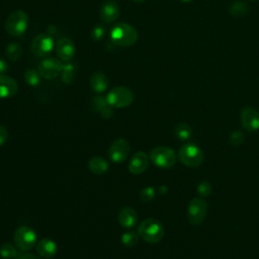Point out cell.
<instances>
[{
	"mask_svg": "<svg viewBox=\"0 0 259 259\" xmlns=\"http://www.w3.org/2000/svg\"><path fill=\"white\" fill-rule=\"evenodd\" d=\"M110 40L118 47L127 48L135 45L139 38L137 29L128 23L119 22L110 30Z\"/></svg>",
	"mask_w": 259,
	"mask_h": 259,
	"instance_id": "1",
	"label": "cell"
},
{
	"mask_svg": "<svg viewBox=\"0 0 259 259\" xmlns=\"http://www.w3.org/2000/svg\"><path fill=\"white\" fill-rule=\"evenodd\" d=\"M137 232L140 238L151 244L160 242L164 237V228L156 219L144 220L138 226Z\"/></svg>",
	"mask_w": 259,
	"mask_h": 259,
	"instance_id": "2",
	"label": "cell"
},
{
	"mask_svg": "<svg viewBox=\"0 0 259 259\" xmlns=\"http://www.w3.org/2000/svg\"><path fill=\"white\" fill-rule=\"evenodd\" d=\"M4 26L9 35L20 36L27 29L28 16L23 10H15L8 15Z\"/></svg>",
	"mask_w": 259,
	"mask_h": 259,
	"instance_id": "3",
	"label": "cell"
},
{
	"mask_svg": "<svg viewBox=\"0 0 259 259\" xmlns=\"http://www.w3.org/2000/svg\"><path fill=\"white\" fill-rule=\"evenodd\" d=\"M13 240L15 246L24 252L32 250L37 244V235L33 229L27 226H21L17 228L13 234Z\"/></svg>",
	"mask_w": 259,
	"mask_h": 259,
	"instance_id": "4",
	"label": "cell"
},
{
	"mask_svg": "<svg viewBox=\"0 0 259 259\" xmlns=\"http://www.w3.org/2000/svg\"><path fill=\"white\" fill-rule=\"evenodd\" d=\"M149 158L155 166L163 169L171 168L172 166H174L177 159L174 150L165 146H160L152 149Z\"/></svg>",
	"mask_w": 259,
	"mask_h": 259,
	"instance_id": "5",
	"label": "cell"
},
{
	"mask_svg": "<svg viewBox=\"0 0 259 259\" xmlns=\"http://www.w3.org/2000/svg\"><path fill=\"white\" fill-rule=\"evenodd\" d=\"M108 104L113 108H124L134 101L133 91L124 86L113 87L106 95Z\"/></svg>",
	"mask_w": 259,
	"mask_h": 259,
	"instance_id": "6",
	"label": "cell"
},
{
	"mask_svg": "<svg viewBox=\"0 0 259 259\" xmlns=\"http://www.w3.org/2000/svg\"><path fill=\"white\" fill-rule=\"evenodd\" d=\"M179 160L188 167H198L203 161L201 149L192 143H186L178 151Z\"/></svg>",
	"mask_w": 259,
	"mask_h": 259,
	"instance_id": "7",
	"label": "cell"
},
{
	"mask_svg": "<svg viewBox=\"0 0 259 259\" xmlns=\"http://www.w3.org/2000/svg\"><path fill=\"white\" fill-rule=\"evenodd\" d=\"M63 70V64L60 59L57 58H46L37 66V71L40 77L52 80L61 75Z\"/></svg>",
	"mask_w": 259,
	"mask_h": 259,
	"instance_id": "8",
	"label": "cell"
},
{
	"mask_svg": "<svg viewBox=\"0 0 259 259\" xmlns=\"http://www.w3.org/2000/svg\"><path fill=\"white\" fill-rule=\"evenodd\" d=\"M54 48V40L52 35L49 33H39L31 41L30 49L31 52L36 57H47L51 54Z\"/></svg>",
	"mask_w": 259,
	"mask_h": 259,
	"instance_id": "9",
	"label": "cell"
},
{
	"mask_svg": "<svg viewBox=\"0 0 259 259\" xmlns=\"http://www.w3.org/2000/svg\"><path fill=\"white\" fill-rule=\"evenodd\" d=\"M207 211V204L202 198H193L187 207V218L192 225H200Z\"/></svg>",
	"mask_w": 259,
	"mask_h": 259,
	"instance_id": "10",
	"label": "cell"
},
{
	"mask_svg": "<svg viewBox=\"0 0 259 259\" xmlns=\"http://www.w3.org/2000/svg\"><path fill=\"white\" fill-rule=\"evenodd\" d=\"M130 144L125 139L119 138L114 140L108 149V156L114 163H121L125 161L130 154Z\"/></svg>",
	"mask_w": 259,
	"mask_h": 259,
	"instance_id": "11",
	"label": "cell"
},
{
	"mask_svg": "<svg viewBox=\"0 0 259 259\" xmlns=\"http://www.w3.org/2000/svg\"><path fill=\"white\" fill-rule=\"evenodd\" d=\"M242 126L247 132H255L259 130V111L253 107H245L240 114Z\"/></svg>",
	"mask_w": 259,
	"mask_h": 259,
	"instance_id": "12",
	"label": "cell"
},
{
	"mask_svg": "<svg viewBox=\"0 0 259 259\" xmlns=\"http://www.w3.org/2000/svg\"><path fill=\"white\" fill-rule=\"evenodd\" d=\"M56 52H57V56L61 61L69 62L75 57L76 46L71 38L67 36H63L57 41Z\"/></svg>",
	"mask_w": 259,
	"mask_h": 259,
	"instance_id": "13",
	"label": "cell"
},
{
	"mask_svg": "<svg viewBox=\"0 0 259 259\" xmlns=\"http://www.w3.org/2000/svg\"><path fill=\"white\" fill-rule=\"evenodd\" d=\"M119 5L113 0H106L99 9V17L104 23H112L119 17Z\"/></svg>",
	"mask_w": 259,
	"mask_h": 259,
	"instance_id": "14",
	"label": "cell"
},
{
	"mask_svg": "<svg viewBox=\"0 0 259 259\" xmlns=\"http://www.w3.org/2000/svg\"><path fill=\"white\" fill-rule=\"evenodd\" d=\"M149 156L142 152L139 151L137 153H135L128 163V170L132 174L134 175H140L142 173H144L149 165Z\"/></svg>",
	"mask_w": 259,
	"mask_h": 259,
	"instance_id": "15",
	"label": "cell"
},
{
	"mask_svg": "<svg viewBox=\"0 0 259 259\" xmlns=\"http://www.w3.org/2000/svg\"><path fill=\"white\" fill-rule=\"evenodd\" d=\"M18 91L16 80L5 74L0 75V98L13 97Z\"/></svg>",
	"mask_w": 259,
	"mask_h": 259,
	"instance_id": "16",
	"label": "cell"
},
{
	"mask_svg": "<svg viewBox=\"0 0 259 259\" xmlns=\"http://www.w3.org/2000/svg\"><path fill=\"white\" fill-rule=\"evenodd\" d=\"M117 221L122 228L132 229L138 223V213L133 207L123 206L118 211Z\"/></svg>",
	"mask_w": 259,
	"mask_h": 259,
	"instance_id": "17",
	"label": "cell"
},
{
	"mask_svg": "<svg viewBox=\"0 0 259 259\" xmlns=\"http://www.w3.org/2000/svg\"><path fill=\"white\" fill-rule=\"evenodd\" d=\"M35 247H36L37 254L40 257L46 258V259L53 258L56 255L57 250H58L56 242L51 240L50 238H45V239L39 240Z\"/></svg>",
	"mask_w": 259,
	"mask_h": 259,
	"instance_id": "18",
	"label": "cell"
},
{
	"mask_svg": "<svg viewBox=\"0 0 259 259\" xmlns=\"http://www.w3.org/2000/svg\"><path fill=\"white\" fill-rule=\"evenodd\" d=\"M109 84L107 76L102 72H94L90 77V87L96 93L104 92Z\"/></svg>",
	"mask_w": 259,
	"mask_h": 259,
	"instance_id": "19",
	"label": "cell"
},
{
	"mask_svg": "<svg viewBox=\"0 0 259 259\" xmlns=\"http://www.w3.org/2000/svg\"><path fill=\"white\" fill-rule=\"evenodd\" d=\"M88 168L92 173L96 175H101L107 172L109 165L104 158L99 156H94L90 158V160L88 161Z\"/></svg>",
	"mask_w": 259,
	"mask_h": 259,
	"instance_id": "20",
	"label": "cell"
},
{
	"mask_svg": "<svg viewBox=\"0 0 259 259\" xmlns=\"http://www.w3.org/2000/svg\"><path fill=\"white\" fill-rule=\"evenodd\" d=\"M76 77V66L72 62H68L66 64H63V70L61 73V79L63 83L65 84H71L73 83L74 79Z\"/></svg>",
	"mask_w": 259,
	"mask_h": 259,
	"instance_id": "21",
	"label": "cell"
},
{
	"mask_svg": "<svg viewBox=\"0 0 259 259\" xmlns=\"http://www.w3.org/2000/svg\"><path fill=\"white\" fill-rule=\"evenodd\" d=\"M228 11L234 17H242L248 12V5L243 1H235L230 5Z\"/></svg>",
	"mask_w": 259,
	"mask_h": 259,
	"instance_id": "22",
	"label": "cell"
},
{
	"mask_svg": "<svg viewBox=\"0 0 259 259\" xmlns=\"http://www.w3.org/2000/svg\"><path fill=\"white\" fill-rule=\"evenodd\" d=\"M174 134L179 140L186 141L191 137L192 131H191V127L189 126V124H187L185 122H180L175 126Z\"/></svg>",
	"mask_w": 259,
	"mask_h": 259,
	"instance_id": "23",
	"label": "cell"
},
{
	"mask_svg": "<svg viewBox=\"0 0 259 259\" xmlns=\"http://www.w3.org/2000/svg\"><path fill=\"white\" fill-rule=\"evenodd\" d=\"M22 54V48L18 42H10L6 47V56L11 61H17L20 59Z\"/></svg>",
	"mask_w": 259,
	"mask_h": 259,
	"instance_id": "24",
	"label": "cell"
},
{
	"mask_svg": "<svg viewBox=\"0 0 259 259\" xmlns=\"http://www.w3.org/2000/svg\"><path fill=\"white\" fill-rule=\"evenodd\" d=\"M23 78H24L25 83L28 84L31 87L37 86L40 82V75H39L38 71L36 69H33V68H30V69L26 70L24 72Z\"/></svg>",
	"mask_w": 259,
	"mask_h": 259,
	"instance_id": "25",
	"label": "cell"
},
{
	"mask_svg": "<svg viewBox=\"0 0 259 259\" xmlns=\"http://www.w3.org/2000/svg\"><path fill=\"white\" fill-rule=\"evenodd\" d=\"M17 254L16 247L10 243H4L0 246V257L3 259H14Z\"/></svg>",
	"mask_w": 259,
	"mask_h": 259,
	"instance_id": "26",
	"label": "cell"
},
{
	"mask_svg": "<svg viewBox=\"0 0 259 259\" xmlns=\"http://www.w3.org/2000/svg\"><path fill=\"white\" fill-rule=\"evenodd\" d=\"M140 236L138 232H134L132 230L125 232L121 236V243L125 247H134L139 242Z\"/></svg>",
	"mask_w": 259,
	"mask_h": 259,
	"instance_id": "27",
	"label": "cell"
},
{
	"mask_svg": "<svg viewBox=\"0 0 259 259\" xmlns=\"http://www.w3.org/2000/svg\"><path fill=\"white\" fill-rule=\"evenodd\" d=\"M108 104L106 96H95L92 100H91V108L92 110L96 111V112H101L102 109H104Z\"/></svg>",
	"mask_w": 259,
	"mask_h": 259,
	"instance_id": "28",
	"label": "cell"
},
{
	"mask_svg": "<svg viewBox=\"0 0 259 259\" xmlns=\"http://www.w3.org/2000/svg\"><path fill=\"white\" fill-rule=\"evenodd\" d=\"M105 35V27L103 25H96L93 27L91 31V38L94 39L95 41H98L102 39Z\"/></svg>",
	"mask_w": 259,
	"mask_h": 259,
	"instance_id": "29",
	"label": "cell"
},
{
	"mask_svg": "<svg viewBox=\"0 0 259 259\" xmlns=\"http://www.w3.org/2000/svg\"><path fill=\"white\" fill-rule=\"evenodd\" d=\"M140 196H141V199L143 201H150L155 197V189L153 187H150V186L145 187L141 191Z\"/></svg>",
	"mask_w": 259,
	"mask_h": 259,
	"instance_id": "30",
	"label": "cell"
},
{
	"mask_svg": "<svg viewBox=\"0 0 259 259\" xmlns=\"http://www.w3.org/2000/svg\"><path fill=\"white\" fill-rule=\"evenodd\" d=\"M197 190L201 196H208L211 192V185L208 181H202L197 186Z\"/></svg>",
	"mask_w": 259,
	"mask_h": 259,
	"instance_id": "31",
	"label": "cell"
},
{
	"mask_svg": "<svg viewBox=\"0 0 259 259\" xmlns=\"http://www.w3.org/2000/svg\"><path fill=\"white\" fill-rule=\"evenodd\" d=\"M243 141H244V136H243V134H242L241 132H239V131L233 132V133L231 134V136H230V142H231L232 145H235V146L240 145V144L243 143Z\"/></svg>",
	"mask_w": 259,
	"mask_h": 259,
	"instance_id": "32",
	"label": "cell"
},
{
	"mask_svg": "<svg viewBox=\"0 0 259 259\" xmlns=\"http://www.w3.org/2000/svg\"><path fill=\"white\" fill-rule=\"evenodd\" d=\"M14 259H41L39 255H35L32 253H28V252H18V254L16 255V257Z\"/></svg>",
	"mask_w": 259,
	"mask_h": 259,
	"instance_id": "33",
	"label": "cell"
},
{
	"mask_svg": "<svg viewBox=\"0 0 259 259\" xmlns=\"http://www.w3.org/2000/svg\"><path fill=\"white\" fill-rule=\"evenodd\" d=\"M7 139H8V130L5 126L0 125V147L6 143Z\"/></svg>",
	"mask_w": 259,
	"mask_h": 259,
	"instance_id": "34",
	"label": "cell"
},
{
	"mask_svg": "<svg viewBox=\"0 0 259 259\" xmlns=\"http://www.w3.org/2000/svg\"><path fill=\"white\" fill-rule=\"evenodd\" d=\"M100 114L104 117V118H110L113 115V107H111L110 105H107L104 109L101 110Z\"/></svg>",
	"mask_w": 259,
	"mask_h": 259,
	"instance_id": "35",
	"label": "cell"
},
{
	"mask_svg": "<svg viewBox=\"0 0 259 259\" xmlns=\"http://www.w3.org/2000/svg\"><path fill=\"white\" fill-rule=\"evenodd\" d=\"M8 71V64L3 59H0V75L5 74Z\"/></svg>",
	"mask_w": 259,
	"mask_h": 259,
	"instance_id": "36",
	"label": "cell"
},
{
	"mask_svg": "<svg viewBox=\"0 0 259 259\" xmlns=\"http://www.w3.org/2000/svg\"><path fill=\"white\" fill-rule=\"evenodd\" d=\"M55 31H56V26H55V25L51 24V25L48 26V32H47V33H49L50 35H52L53 33H55Z\"/></svg>",
	"mask_w": 259,
	"mask_h": 259,
	"instance_id": "37",
	"label": "cell"
},
{
	"mask_svg": "<svg viewBox=\"0 0 259 259\" xmlns=\"http://www.w3.org/2000/svg\"><path fill=\"white\" fill-rule=\"evenodd\" d=\"M181 2H185V3H188V2H192L193 0H180Z\"/></svg>",
	"mask_w": 259,
	"mask_h": 259,
	"instance_id": "38",
	"label": "cell"
},
{
	"mask_svg": "<svg viewBox=\"0 0 259 259\" xmlns=\"http://www.w3.org/2000/svg\"><path fill=\"white\" fill-rule=\"evenodd\" d=\"M132 1H134V2H139V3H140V2H144L145 0H132Z\"/></svg>",
	"mask_w": 259,
	"mask_h": 259,
	"instance_id": "39",
	"label": "cell"
},
{
	"mask_svg": "<svg viewBox=\"0 0 259 259\" xmlns=\"http://www.w3.org/2000/svg\"><path fill=\"white\" fill-rule=\"evenodd\" d=\"M250 1H255V0H250Z\"/></svg>",
	"mask_w": 259,
	"mask_h": 259,
	"instance_id": "40",
	"label": "cell"
}]
</instances>
